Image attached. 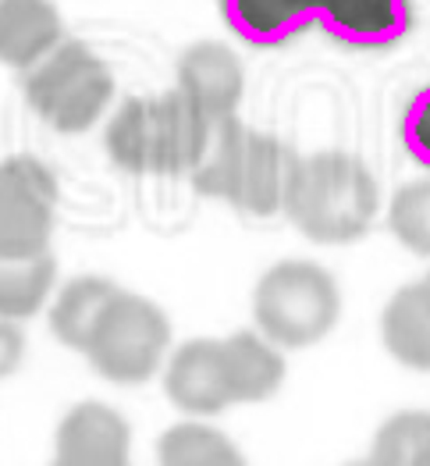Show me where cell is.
Listing matches in <instances>:
<instances>
[{
    "label": "cell",
    "instance_id": "obj_1",
    "mask_svg": "<svg viewBox=\"0 0 430 466\" xmlns=\"http://www.w3.org/2000/svg\"><path fill=\"white\" fill-rule=\"evenodd\" d=\"M285 374V352L256 328H242L225 339H189L175 346L160 370V385L178 413L206 420L232 406L274 399Z\"/></svg>",
    "mask_w": 430,
    "mask_h": 466
},
{
    "label": "cell",
    "instance_id": "obj_2",
    "mask_svg": "<svg viewBox=\"0 0 430 466\" xmlns=\"http://www.w3.org/2000/svg\"><path fill=\"white\" fill-rule=\"evenodd\" d=\"M381 186L374 171L345 150H316L295 160L285 218L316 246H349L374 228Z\"/></svg>",
    "mask_w": 430,
    "mask_h": 466
},
{
    "label": "cell",
    "instance_id": "obj_3",
    "mask_svg": "<svg viewBox=\"0 0 430 466\" xmlns=\"http://www.w3.org/2000/svg\"><path fill=\"white\" fill-rule=\"evenodd\" d=\"M295 160L299 154L288 143L242 125L235 115L210 125L206 150L189 178L199 196L225 199L249 218H274L285 210Z\"/></svg>",
    "mask_w": 430,
    "mask_h": 466
},
{
    "label": "cell",
    "instance_id": "obj_4",
    "mask_svg": "<svg viewBox=\"0 0 430 466\" xmlns=\"http://www.w3.org/2000/svg\"><path fill=\"white\" fill-rule=\"evenodd\" d=\"M210 121L178 93L128 96L107 121L104 147L128 175H193L206 150Z\"/></svg>",
    "mask_w": 430,
    "mask_h": 466
},
{
    "label": "cell",
    "instance_id": "obj_5",
    "mask_svg": "<svg viewBox=\"0 0 430 466\" xmlns=\"http://www.w3.org/2000/svg\"><path fill=\"white\" fill-rule=\"evenodd\" d=\"M342 285L316 260H277L253 285V328L281 352L310 350L342 320Z\"/></svg>",
    "mask_w": 430,
    "mask_h": 466
},
{
    "label": "cell",
    "instance_id": "obj_6",
    "mask_svg": "<svg viewBox=\"0 0 430 466\" xmlns=\"http://www.w3.org/2000/svg\"><path fill=\"white\" fill-rule=\"evenodd\" d=\"M22 89L43 125L61 136H82L115 104V72L89 43L65 39L25 72Z\"/></svg>",
    "mask_w": 430,
    "mask_h": 466
},
{
    "label": "cell",
    "instance_id": "obj_7",
    "mask_svg": "<svg viewBox=\"0 0 430 466\" xmlns=\"http://www.w3.org/2000/svg\"><path fill=\"white\" fill-rule=\"evenodd\" d=\"M171 350L175 328L164 307L143 292L117 289L82 356L111 385H146L164 370Z\"/></svg>",
    "mask_w": 430,
    "mask_h": 466
},
{
    "label": "cell",
    "instance_id": "obj_8",
    "mask_svg": "<svg viewBox=\"0 0 430 466\" xmlns=\"http://www.w3.org/2000/svg\"><path fill=\"white\" fill-rule=\"evenodd\" d=\"M57 175L36 154H11L0 160V257L29 260L54 253L57 228Z\"/></svg>",
    "mask_w": 430,
    "mask_h": 466
},
{
    "label": "cell",
    "instance_id": "obj_9",
    "mask_svg": "<svg viewBox=\"0 0 430 466\" xmlns=\"http://www.w3.org/2000/svg\"><path fill=\"white\" fill-rule=\"evenodd\" d=\"M175 89L203 115V121H225L238 115L245 93L242 57L221 39H199L178 54Z\"/></svg>",
    "mask_w": 430,
    "mask_h": 466
},
{
    "label": "cell",
    "instance_id": "obj_10",
    "mask_svg": "<svg viewBox=\"0 0 430 466\" xmlns=\"http://www.w3.org/2000/svg\"><path fill=\"white\" fill-rule=\"evenodd\" d=\"M50 466H132V428L111 402L82 399L54 434Z\"/></svg>",
    "mask_w": 430,
    "mask_h": 466
},
{
    "label": "cell",
    "instance_id": "obj_11",
    "mask_svg": "<svg viewBox=\"0 0 430 466\" xmlns=\"http://www.w3.org/2000/svg\"><path fill=\"white\" fill-rule=\"evenodd\" d=\"M413 0H316L320 33L345 50H388L413 33Z\"/></svg>",
    "mask_w": 430,
    "mask_h": 466
},
{
    "label": "cell",
    "instance_id": "obj_12",
    "mask_svg": "<svg viewBox=\"0 0 430 466\" xmlns=\"http://www.w3.org/2000/svg\"><path fill=\"white\" fill-rule=\"evenodd\" d=\"M65 39V18L54 0H0V65L29 72Z\"/></svg>",
    "mask_w": 430,
    "mask_h": 466
},
{
    "label": "cell",
    "instance_id": "obj_13",
    "mask_svg": "<svg viewBox=\"0 0 430 466\" xmlns=\"http://www.w3.org/2000/svg\"><path fill=\"white\" fill-rule=\"evenodd\" d=\"M221 18L249 46L277 50L316 25V0H217Z\"/></svg>",
    "mask_w": 430,
    "mask_h": 466
},
{
    "label": "cell",
    "instance_id": "obj_14",
    "mask_svg": "<svg viewBox=\"0 0 430 466\" xmlns=\"http://www.w3.org/2000/svg\"><path fill=\"white\" fill-rule=\"evenodd\" d=\"M381 342L395 363L430 374V285L424 278L388 296L381 310Z\"/></svg>",
    "mask_w": 430,
    "mask_h": 466
},
{
    "label": "cell",
    "instance_id": "obj_15",
    "mask_svg": "<svg viewBox=\"0 0 430 466\" xmlns=\"http://www.w3.org/2000/svg\"><path fill=\"white\" fill-rule=\"evenodd\" d=\"M121 289L117 281H111L107 274H75L68 278L50 307H46V324H50V335L72 352H85L89 346V335L100 320L104 307L115 299V292Z\"/></svg>",
    "mask_w": 430,
    "mask_h": 466
},
{
    "label": "cell",
    "instance_id": "obj_16",
    "mask_svg": "<svg viewBox=\"0 0 430 466\" xmlns=\"http://www.w3.org/2000/svg\"><path fill=\"white\" fill-rule=\"evenodd\" d=\"M57 292V257L43 253L29 260H4L0 257V317L4 320H29L50 307Z\"/></svg>",
    "mask_w": 430,
    "mask_h": 466
},
{
    "label": "cell",
    "instance_id": "obj_17",
    "mask_svg": "<svg viewBox=\"0 0 430 466\" xmlns=\"http://www.w3.org/2000/svg\"><path fill=\"white\" fill-rule=\"evenodd\" d=\"M156 463L160 466H249L242 449L221 428L206 420L171 424L156 438Z\"/></svg>",
    "mask_w": 430,
    "mask_h": 466
},
{
    "label": "cell",
    "instance_id": "obj_18",
    "mask_svg": "<svg viewBox=\"0 0 430 466\" xmlns=\"http://www.w3.org/2000/svg\"><path fill=\"white\" fill-rule=\"evenodd\" d=\"M370 456L385 466H430V410L391 413L374 434Z\"/></svg>",
    "mask_w": 430,
    "mask_h": 466
},
{
    "label": "cell",
    "instance_id": "obj_19",
    "mask_svg": "<svg viewBox=\"0 0 430 466\" xmlns=\"http://www.w3.org/2000/svg\"><path fill=\"white\" fill-rule=\"evenodd\" d=\"M388 228L416 257H430V178L398 186L388 203Z\"/></svg>",
    "mask_w": 430,
    "mask_h": 466
},
{
    "label": "cell",
    "instance_id": "obj_20",
    "mask_svg": "<svg viewBox=\"0 0 430 466\" xmlns=\"http://www.w3.org/2000/svg\"><path fill=\"white\" fill-rule=\"evenodd\" d=\"M402 147L413 157L424 171H430V86L416 89L402 111V125H398Z\"/></svg>",
    "mask_w": 430,
    "mask_h": 466
},
{
    "label": "cell",
    "instance_id": "obj_21",
    "mask_svg": "<svg viewBox=\"0 0 430 466\" xmlns=\"http://www.w3.org/2000/svg\"><path fill=\"white\" fill-rule=\"evenodd\" d=\"M25 350H29V342H25L22 324L0 317V381H7L11 374H18V367L25 360Z\"/></svg>",
    "mask_w": 430,
    "mask_h": 466
},
{
    "label": "cell",
    "instance_id": "obj_22",
    "mask_svg": "<svg viewBox=\"0 0 430 466\" xmlns=\"http://www.w3.org/2000/svg\"><path fill=\"white\" fill-rule=\"evenodd\" d=\"M345 466H385L381 460H374V456H366V460H355V463H345Z\"/></svg>",
    "mask_w": 430,
    "mask_h": 466
},
{
    "label": "cell",
    "instance_id": "obj_23",
    "mask_svg": "<svg viewBox=\"0 0 430 466\" xmlns=\"http://www.w3.org/2000/svg\"><path fill=\"white\" fill-rule=\"evenodd\" d=\"M424 281H427V285H430V271H427V274H424Z\"/></svg>",
    "mask_w": 430,
    "mask_h": 466
}]
</instances>
